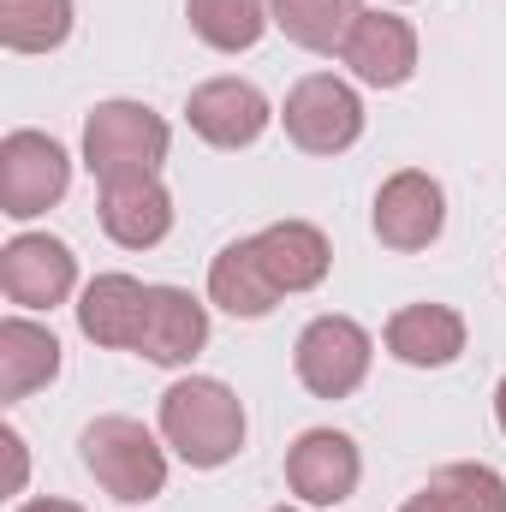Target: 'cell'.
Masks as SVG:
<instances>
[{
	"mask_svg": "<svg viewBox=\"0 0 506 512\" xmlns=\"http://www.w3.org/2000/svg\"><path fill=\"white\" fill-rule=\"evenodd\" d=\"M161 435L185 465L215 471L245 447V405L227 382H209V376L173 382L161 393Z\"/></svg>",
	"mask_w": 506,
	"mask_h": 512,
	"instance_id": "cell-1",
	"label": "cell"
},
{
	"mask_svg": "<svg viewBox=\"0 0 506 512\" xmlns=\"http://www.w3.org/2000/svg\"><path fill=\"white\" fill-rule=\"evenodd\" d=\"M78 447H84L90 477H96L114 501H149V495H161V483H167V459H161L155 435H149L143 423H131V417H96Z\"/></svg>",
	"mask_w": 506,
	"mask_h": 512,
	"instance_id": "cell-2",
	"label": "cell"
},
{
	"mask_svg": "<svg viewBox=\"0 0 506 512\" xmlns=\"http://www.w3.org/2000/svg\"><path fill=\"white\" fill-rule=\"evenodd\" d=\"M84 161L102 185L131 179V173H155L167 161V120L149 114L143 102H102L84 126Z\"/></svg>",
	"mask_w": 506,
	"mask_h": 512,
	"instance_id": "cell-3",
	"label": "cell"
},
{
	"mask_svg": "<svg viewBox=\"0 0 506 512\" xmlns=\"http://www.w3.org/2000/svg\"><path fill=\"white\" fill-rule=\"evenodd\" d=\"M286 137L304 149V155H340L358 143L364 131V102L352 84H340L334 72H316V78H298L292 96H286Z\"/></svg>",
	"mask_w": 506,
	"mask_h": 512,
	"instance_id": "cell-4",
	"label": "cell"
},
{
	"mask_svg": "<svg viewBox=\"0 0 506 512\" xmlns=\"http://www.w3.org/2000/svg\"><path fill=\"white\" fill-rule=\"evenodd\" d=\"M72 185V161L54 137L42 131H6L0 143V209L12 221H30L42 215L48 203H60Z\"/></svg>",
	"mask_w": 506,
	"mask_h": 512,
	"instance_id": "cell-5",
	"label": "cell"
},
{
	"mask_svg": "<svg viewBox=\"0 0 506 512\" xmlns=\"http://www.w3.org/2000/svg\"><path fill=\"white\" fill-rule=\"evenodd\" d=\"M370 376V334L352 316H316L298 334V382L316 399H346Z\"/></svg>",
	"mask_w": 506,
	"mask_h": 512,
	"instance_id": "cell-6",
	"label": "cell"
},
{
	"mask_svg": "<svg viewBox=\"0 0 506 512\" xmlns=\"http://www.w3.org/2000/svg\"><path fill=\"white\" fill-rule=\"evenodd\" d=\"M72 280H78V262H72V251H66L60 239H48V233H18V239L0 251V292H6L12 304H24V310H54V304H66Z\"/></svg>",
	"mask_w": 506,
	"mask_h": 512,
	"instance_id": "cell-7",
	"label": "cell"
},
{
	"mask_svg": "<svg viewBox=\"0 0 506 512\" xmlns=\"http://www.w3.org/2000/svg\"><path fill=\"white\" fill-rule=\"evenodd\" d=\"M441 221H447V197L417 167L393 173L376 191V239L387 251H423V245H435L441 239Z\"/></svg>",
	"mask_w": 506,
	"mask_h": 512,
	"instance_id": "cell-8",
	"label": "cell"
},
{
	"mask_svg": "<svg viewBox=\"0 0 506 512\" xmlns=\"http://www.w3.org/2000/svg\"><path fill=\"white\" fill-rule=\"evenodd\" d=\"M358 471H364V459H358L352 435H340V429H310V435H298V447L286 453V483H292V495L310 501V507L346 501V495L358 489Z\"/></svg>",
	"mask_w": 506,
	"mask_h": 512,
	"instance_id": "cell-9",
	"label": "cell"
},
{
	"mask_svg": "<svg viewBox=\"0 0 506 512\" xmlns=\"http://www.w3.org/2000/svg\"><path fill=\"white\" fill-rule=\"evenodd\" d=\"M185 120H191V131L203 143H215V149H245L268 126V102H262V90L245 84V78H215V84H197L191 90Z\"/></svg>",
	"mask_w": 506,
	"mask_h": 512,
	"instance_id": "cell-10",
	"label": "cell"
},
{
	"mask_svg": "<svg viewBox=\"0 0 506 512\" xmlns=\"http://www.w3.org/2000/svg\"><path fill=\"white\" fill-rule=\"evenodd\" d=\"M102 227L114 245L126 251H149L167 239L173 227V197L155 173H131V179H108L102 185Z\"/></svg>",
	"mask_w": 506,
	"mask_h": 512,
	"instance_id": "cell-11",
	"label": "cell"
},
{
	"mask_svg": "<svg viewBox=\"0 0 506 512\" xmlns=\"http://www.w3.org/2000/svg\"><path fill=\"white\" fill-rule=\"evenodd\" d=\"M209 340V316L191 292L179 286H149V304H143V334H137V352L149 364H191Z\"/></svg>",
	"mask_w": 506,
	"mask_h": 512,
	"instance_id": "cell-12",
	"label": "cell"
},
{
	"mask_svg": "<svg viewBox=\"0 0 506 512\" xmlns=\"http://www.w3.org/2000/svg\"><path fill=\"white\" fill-rule=\"evenodd\" d=\"M346 66L376 90H399L417 72V30L393 12H364L346 42Z\"/></svg>",
	"mask_w": 506,
	"mask_h": 512,
	"instance_id": "cell-13",
	"label": "cell"
},
{
	"mask_svg": "<svg viewBox=\"0 0 506 512\" xmlns=\"http://www.w3.org/2000/svg\"><path fill=\"white\" fill-rule=\"evenodd\" d=\"M143 304H149V286H143V280H131V274H96V280L84 286L78 328H84L96 346L137 352V334H143Z\"/></svg>",
	"mask_w": 506,
	"mask_h": 512,
	"instance_id": "cell-14",
	"label": "cell"
},
{
	"mask_svg": "<svg viewBox=\"0 0 506 512\" xmlns=\"http://www.w3.org/2000/svg\"><path fill=\"white\" fill-rule=\"evenodd\" d=\"M256 256H262L274 292H310V286H322V274L334 262L322 227H310V221H274V227H262L256 233Z\"/></svg>",
	"mask_w": 506,
	"mask_h": 512,
	"instance_id": "cell-15",
	"label": "cell"
},
{
	"mask_svg": "<svg viewBox=\"0 0 506 512\" xmlns=\"http://www.w3.org/2000/svg\"><path fill=\"white\" fill-rule=\"evenodd\" d=\"M387 352L399 364H417V370H441L465 352V322L459 310L447 304H405L393 322H387Z\"/></svg>",
	"mask_w": 506,
	"mask_h": 512,
	"instance_id": "cell-16",
	"label": "cell"
},
{
	"mask_svg": "<svg viewBox=\"0 0 506 512\" xmlns=\"http://www.w3.org/2000/svg\"><path fill=\"white\" fill-rule=\"evenodd\" d=\"M60 376V340L24 316L0 322V399H24Z\"/></svg>",
	"mask_w": 506,
	"mask_h": 512,
	"instance_id": "cell-17",
	"label": "cell"
},
{
	"mask_svg": "<svg viewBox=\"0 0 506 512\" xmlns=\"http://www.w3.org/2000/svg\"><path fill=\"white\" fill-rule=\"evenodd\" d=\"M209 298L221 304V310H233V316H268L274 310V280H268V268H262V256H256V239H239V245H227V251L215 256V268H209Z\"/></svg>",
	"mask_w": 506,
	"mask_h": 512,
	"instance_id": "cell-18",
	"label": "cell"
},
{
	"mask_svg": "<svg viewBox=\"0 0 506 512\" xmlns=\"http://www.w3.org/2000/svg\"><path fill=\"white\" fill-rule=\"evenodd\" d=\"M358 18H364L358 0H274V24L310 54H334V48L346 54Z\"/></svg>",
	"mask_w": 506,
	"mask_h": 512,
	"instance_id": "cell-19",
	"label": "cell"
},
{
	"mask_svg": "<svg viewBox=\"0 0 506 512\" xmlns=\"http://www.w3.org/2000/svg\"><path fill=\"white\" fill-rule=\"evenodd\" d=\"M72 36V0H0V42L12 54H48Z\"/></svg>",
	"mask_w": 506,
	"mask_h": 512,
	"instance_id": "cell-20",
	"label": "cell"
},
{
	"mask_svg": "<svg viewBox=\"0 0 506 512\" xmlns=\"http://www.w3.org/2000/svg\"><path fill=\"white\" fill-rule=\"evenodd\" d=\"M191 12V30L221 48V54H239V48H256V36L268 30V6L262 0H185Z\"/></svg>",
	"mask_w": 506,
	"mask_h": 512,
	"instance_id": "cell-21",
	"label": "cell"
},
{
	"mask_svg": "<svg viewBox=\"0 0 506 512\" xmlns=\"http://www.w3.org/2000/svg\"><path fill=\"white\" fill-rule=\"evenodd\" d=\"M423 495L435 501V512H506V483L489 465H447L429 477Z\"/></svg>",
	"mask_w": 506,
	"mask_h": 512,
	"instance_id": "cell-22",
	"label": "cell"
},
{
	"mask_svg": "<svg viewBox=\"0 0 506 512\" xmlns=\"http://www.w3.org/2000/svg\"><path fill=\"white\" fill-rule=\"evenodd\" d=\"M0 447H6V489H24V441H18V429H0Z\"/></svg>",
	"mask_w": 506,
	"mask_h": 512,
	"instance_id": "cell-23",
	"label": "cell"
},
{
	"mask_svg": "<svg viewBox=\"0 0 506 512\" xmlns=\"http://www.w3.org/2000/svg\"><path fill=\"white\" fill-rule=\"evenodd\" d=\"M18 512H84V507H72V501H30V507H18Z\"/></svg>",
	"mask_w": 506,
	"mask_h": 512,
	"instance_id": "cell-24",
	"label": "cell"
},
{
	"mask_svg": "<svg viewBox=\"0 0 506 512\" xmlns=\"http://www.w3.org/2000/svg\"><path fill=\"white\" fill-rule=\"evenodd\" d=\"M399 512H435V501H429V495H417V501H405Z\"/></svg>",
	"mask_w": 506,
	"mask_h": 512,
	"instance_id": "cell-25",
	"label": "cell"
},
{
	"mask_svg": "<svg viewBox=\"0 0 506 512\" xmlns=\"http://www.w3.org/2000/svg\"><path fill=\"white\" fill-rule=\"evenodd\" d=\"M495 417H501V429H506V382H501V393H495Z\"/></svg>",
	"mask_w": 506,
	"mask_h": 512,
	"instance_id": "cell-26",
	"label": "cell"
},
{
	"mask_svg": "<svg viewBox=\"0 0 506 512\" xmlns=\"http://www.w3.org/2000/svg\"><path fill=\"white\" fill-rule=\"evenodd\" d=\"M274 512H292V507H274Z\"/></svg>",
	"mask_w": 506,
	"mask_h": 512,
	"instance_id": "cell-27",
	"label": "cell"
}]
</instances>
